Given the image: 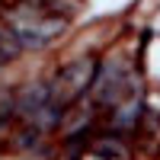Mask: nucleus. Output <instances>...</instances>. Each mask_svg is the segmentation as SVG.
Returning a JSON list of instances; mask_svg holds the SVG:
<instances>
[{
    "label": "nucleus",
    "instance_id": "nucleus-1",
    "mask_svg": "<svg viewBox=\"0 0 160 160\" xmlns=\"http://www.w3.org/2000/svg\"><path fill=\"white\" fill-rule=\"evenodd\" d=\"M7 29L16 35V42L26 48H45L51 38L64 29V19L48 16L45 10H35L29 3H19L7 13Z\"/></svg>",
    "mask_w": 160,
    "mask_h": 160
},
{
    "label": "nucleus",
    "instance_id": "nucleus-2",
    "mask_svg": "<svg viewBox=\"0 0 160 160\" xmlns=\"http://www.w3.org/2000/svg\"><path fill=\"white\" fill-rule=\"evenodd\" d=\"M99 74V64L93 58H80V61H71L55 80H51V102H58L68 109L71 102H77L83 93L93 87V80Z\"/></svg>",
    "mask_w": 160,
    "mask_h": 160
},
{
    "label": "nucleus",
    "instance_id": "nucleus-3",
    "mask_svg": "<svg viewBox=\"0 0 160 160\" xmlns=\"http://www.w3.org/2000/svg\"><path fill=\"white\" fill-rule=\"evenodd\" d=\"M48 102H51V83H29V87L16 90V115H22V118L35 115Z\"/></svg>",
    "mask_w": 160,
    "mask_h": 160
},
{
    "label": "nucleus",
    "instance_id": "nucleus-4",
    "mask_svg": "<svg viewBox=\"0 0 160 160\" xmlns=\"http://www.w3.org/2000/svg\"><path fill=\"white\" fill-rule=\"evenodd\" d=\"M138 118H141V99L131 96V99H125L122 106H115V109H112L109 125H112V131H128V128L138 125Z\"/></svg>",
    "mask_w": 160,
    "mask_h": 160
},
{
    "label": "nucleus",
    "instance_id": "nucleus-5",
    "mask_svg": "<svg viewBox=\"0 0 160 160\" xmlns=\"http://www.w3.org/2000/svg\"><path fill=\"white\" fill-rule=\"evenodd\" d=\"M80 160H128V148L118 138H99Z\"/></svg>",
    "mask_w": 160,
    "mask_h": 160
},
{
    "label": "nucleus",
    "instance_id": "nucleus-6",
    "mask_svg": "<svg viewBox=\"0 0 160 160\" xmlns=\"http://www.w3.org/2000/svg\"><path fill=\"white\" fill-rule=\"evenodd\" d=\"M19 55H22V45L16 42V35H13L10 29H0V64L16 61Z\"/></svg>",
    "mask_w": 160,
    "mask_h": 160
}]
</instances>
